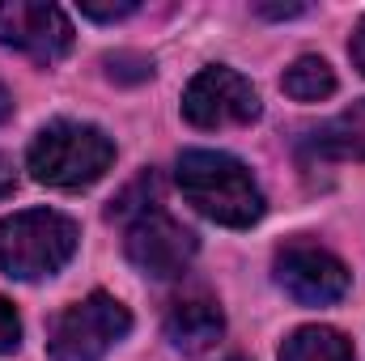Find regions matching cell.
<instances>
[{
    "label": "cell",
    "instance_id": "17",
    "mask_svg": "<svg viewBox=\"0 0 365 361\" xmlns=\"http://www.w3.org/2000/svg\"><path fill=\"white\" fill-rule=\"evenodd\" d=\"M255 13H264V17H297L306 9L302 4H255Z\"/></svg>",
    "mask_w": 365,
    "mask_h": 361
},
{
    "label": "cell",
    "instance_id": "10",
    "mask_svg": "<svg viewBox=\"0 0 365 361\" xmlns=\"http://www.w3.org/2000/svg\"><path fill=\"white\" fill-rule=\"evenodd\" d=\"M314 149H319L323 158L365 162V102H353L349 111L331 115V119L314 132Z\"/></svg>",
    "mask_w": 365,
    "mask_h": 361
},
{
    "label": "cell",
    "instance_id": "15",
    "mask_svg": "<svg viewBox=\"0 0 365 361\" xmlns=\"http://www.w3.org/2000/svg\"><path fill=\"white\" fill-rule=\"evenodd\" d=\"M17 340H21V319H17V310L0 298V353H13Z\"/></svg>",
    "mask_w": 365,
    "mask_h": 361
},
{
    "label": "cell",
    "instance_id": "2",
    "mask_svg": "<svg viewBox=\"0 0 365 361\" xmlns=\"http://www.w3.org/2000/svg\"><path fill=\"white\" fill-rule=\"evenodd\" d=\"M115 162V145L102 128L77 123V119H56L47 123L26 153L30 175L43 187H60V191H77L98 183Z\"/></svg>",
    "mask_w": 365,
    "mask_h": 361
},
{
    "label": "cell",
    "instance_id": "3",
    "mask_svg": "<svg viewBox=\"0 0 365 361\" xmlns=\"http://www.w3.org/2000/svg\"><path fill=\"white\" fill-rule=\"evenodd\" d=\"M77 251V221L56 208H26L0 221V268L17 280H43Z\"/></svg>",
    "mask_w": 365,
    "mask_h": 361
},
{
    "label": "cell",
    "instance_id": "7",
    "mask_svg": "<svg viewBox=\"0 0 365 361\" xmlns=\"http://www.w3.org/2000/svg\"><path fill=\"white\" fill-rule=\"evenodd\" d=\"M276 280L302 306H331L349 293V268L319 243H289L276 255Z\"/></svg>",
    "mask_w": 365,
    "mask_h": 361
},
{
    "label": "cell",
    "instance_id": "1",
    "mask_svg": "<svg viewBox=\"0 0 365 361\" xmlns=\"http://www.w3.org/2000/svg\"><path fill=\"white\" fill-rule=\"evenodd\" d=\"M179 191L187 204H195V213H204L217 225L230 230H247L264 217V191L255 175L217 149H187L179 158Z\"/></svg>",
    "mask_w": 365,
    "mask_h": 361
},
{
    "label": "cell",
    "instance_id": "5",
    "mask_svg": "<svg viewBox=\"0 0 365 361\" xmlns=\"http://www.w3.org/2000/svg\"><path fill=\"white\" fill-rule=\"evenodd\" d=\"M182 119L204 128V132L238 128V123L259 119V93L242 73H234L225 64H208L182 90Z\"/></svg>",
    "mask_w": 365,
    "mask_h": 361
},
{
    "label": "cell",
    "instance_id": "9",
    "mask_svg": "<svg viewBox=\"0 0 365 361\" xmlns=\"http://www.w3.org/2000/svg\"><path fill=\"white\" fill-rule=\"evenodd\" d=\"M225 315L208 293H182L166 310V340L182 353H204L221 340Z\"/></svg>",
    "mask_w": 365,
    "mask_h": 361
},
{
    "label": "cell",
    "instance_id": "16",
    "mask_svg": "<svg viewBox=\"0 0 365 361\" xmlns=\"http://www.w3.org/2000/svg\"><path fill=\"white\" fill-rule=\"evenodd\" d=\"M81 13L93 21H119L128 13H136V0H119V4H98V0H81Z\"/></svg>",
    "mask_w": 365,
    "mask_h": 361
},
{
    "label": "cell",
    "instance_id": "6",
    "mask_svg": "<svg viewBox=\"0 0 365 361\" xmlns=\"http://www.w3.org/2000/svg\"><path fill=\"white\" fill-rule=\"evenodd\" d=\"M128 260L145 276L175 280L195 260V234L182 221H175L170 213L149 208L136 221H128Z\"/></svg>",
    "mask_w": 365,
    "mask_h": 361
},
{
    "label": "cell",
    "instance_id": "4",
    "mask_svg": "<svg viewBox=\"0 0 365 361\" xmlns=\"http://www.w3.org/2000/svg\"><path fill=\"white\" fill-rule=\"evenodd\" d=\"M128 332H132L128 306L110 293H90L51 319L47 353L56 361H102Z\"/></svg>",
    "mask_w": 365,
    "mask_h": 361
},
{
    "label": "cell",
    "instance_id": "19",
    "mask_svg": "<svg viewBox=\"0 0 365 361\" xmlns=\"http://www.w3.org/2000/svg\"><path fill=\"white\" fill-rule=\"evenodd\" d=\"M353 60H357V68L365 73V17H361V26H357V34H353Z\"/></svg>",
    "mask_w": 365,
    "mask_h": 361
},
{
    "label": "cell",
    "instance_id": "20",
    "mask_svg": "<svg viewBox=\"0 0 365 361\" xmlns=\"http://www.w3.org/2000/svg\"><path fill=\"white\" fill-rule=\"evenodd\" d=\"M9 115H13V98H9V90L0 86V123H4Z\"/></svg>",
    "mask_w": 365,
    "mask_h": 361
},
{
    "label": "cell",
    "instance_id": "18",
    "mask_svg": "<svg viewBox=\"0 0 365 361\" xmlns=\"http://www.w3.org/2000/svg\"><path fill=\"white\" fill-rule=\"evenodd\" d=\"M13 187H17V175H13V162H9V158L0 153V200H4V195H9Z\"/></svg>",
    "mask_w": 365,
    "mask_h": 361
},
{
    "label": "cell",
    "instance_id": "11",
    "mask_svg": "<svg viewBox=\"0 0 365 361\" xmlns=\"http://www.w3.org/2000/svg\"><path fill=\"white\" fill-rule=\"evenodd\" d=\"M280 361H357V357H353V345L336 327H297L284 340Z\"/></svg>",
    "mask_w": 365,
    "mask_h": 361
},
{
    "label": "cell",
    "instance_id": "14",
    "mask_svg": "<svg viewBox=\"0 0 365 361\" xmlns=\"http://www.w3.org/2000/svg\"><path fill=\"white\" fill-rule=\"evenodd\" d=\"M106 73L115 81H145L153 77V64L145 56H132V51H119V56H106Z\"/></svg>",
    "mask_w": 365,
    "mask_h": 361
},
{
    "label": "cell",
    "instance_id": "8",
    "mask_svg": "<svg viewBox=\"0 0 365 361\" xmlns=\"http://www.w3.org/2000/svg\"><path fill=\"white\" fill-rule=\"evenodd\" d=\"M0 43L34 60H60L73 47V26L64 9L34 0H0Z\"/></svg>",
    "mask_w": 365,
    "mask_h": 361
},
{
    "label": "cell",
    "instance_id": "13",
    "mask_svg": "<svg viewBox=\"0 0 365 361\" xmlns=\"http://www.w3.org/2000/svg\"><path fill=\"white\" fill-rule=\"evenodd\" d=\"M149 208H158V175L136 179L110 208H106V217H110V221H136V217L149 213Z\"/></svg>",
    "mask_w": 365,
    "mask_h": 361
},
{
    "label": "cell",
    "instance_id": "12",
    "mask_svg": "<svg viewBox=\"0 0 365 361\" xmlns=\"http://www.w3.org/2000/svg\"><path fill=\"white\" fill-rule=\"evenodd\" d=\"M280 86H284L289 98H297V102H319V98H327V93L336 90V73H331L327 60L302 56V60H293L284 68V81Z\"/></svg>",
    "mask_w": 365,
    "mask_h": 361
}]
</instances>
